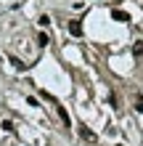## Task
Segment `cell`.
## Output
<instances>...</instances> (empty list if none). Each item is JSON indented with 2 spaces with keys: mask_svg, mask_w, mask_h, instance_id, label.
<instances>
[{
  "mask_svg": "<svg viewBox=\"0 0 143 146\" xmlns=\"http://www.w3.org/2000/svg\"><path fill=\"white\" fill-rule=\"evenodd\" d=\"M8 61H11V64L16 66V69H19V72H24V69H27V66H29V64H24L21 58H16V56H8Z\"/></svg>",
  "mask_w": 143,
  "mask_h": 146,
  "instance_id": "cell-4",
  "label": "cell"
},
{
  "mask_svg": "<svg viewBox=\"0 0 143 146\" xmlns=\"http://www.w3.org/2000/svg\"><path fill=\"white\" fill-rule=\"evenodd\" d=\"M37 42H40V45H48V35H45V32H40V35H37Z\"/></svg>",
  "mask_w": 143,
  "mask_h": 146,
  "instance_id": "cell-7",
  "label": "cell"
},
{
  "mask_svg": "<svg viewBox=\"0 0 143 146\" xmlns=\"http://www.w3.org/2000/svg\"><path fill=\"white\" fill-rule=\"evenodd\" d=\"M111 19L114 21H130V16L125 13V11H111Z\"/></svg>",
  "mask_w": 143,
  "mask_h": 146,
  "instance_id": "cell-5",
  "label": "cell"
},
{
  "mask_svg": "<svg viewBox=\"0 0 143 146\" xmlns=\"http://www.w3.org/2000/svg\"><path fill=\"white\" fill-rule=\"evenodd\" d=\"M132 53H135L138 58H143V40H138L135 45H132Z\"/></svg>",
  "mask_w": 143,
  "mask_h": 146,
  "instance_id": "cell-6",
  "label": "cell"
},
{
  "mask_svg": "<svg viewBox=\"0 0 143 146\" xmlns=\"http://www.w3.org/2000/svg\"><path fill=\"white\" fill-rule=\"evenodd\" d=\"M69 35L82 37V21H69Z\"/></svg>",
  "mask_w": 143,
  "mask_h": 146,
  "instance_id": "cell-2",
  "label": "cell"
},
{
  "mask_svg": "<svg viewBox=\"0 0 143 146\" xmlns=\"http://www.w3.org/2000/svg\"><path fill=\"white\" fill-rule=\"evenodd\" d=\"M80 135H82V138H85L88 143H96V133L90 130V127H85V125H80Z\"/></svg>",
  "mask_w": 143,
  "mask_h": 146,
  "instance_id": "cell-1",
  "label": "cell"
},
{
  "mask_svg": "<svg viewBox=\"0 0 143 146\" xmlns=\"http://www.w3.org/2000/svg\"><path fill=\"white\" fill-rule=\"evenodd\" d=\"M135 109L143 111V96H135Z\"/></svg>",
  "mask_w": 143,
  "mask_h": 146,
  "instance_id": "cell-8",
  "label": "cell"
},
{
  "mask_svg": "<svg viewBox=\"0 0 143 146\" xmlns=\"http://www.w3.org/2000/svg\"><path fill=\"white\" fill-rule=\"evenodd\" d=\"M56 111H58V117H61V122L69 127V125H72V119H69V114H66V109H64L61 104H56Z\"/></svg>",
  "mask_w": 143,
  "mask_h": 146,
  "instance_id": "cell-3",
  "label": "cell"
}]
</instances>
